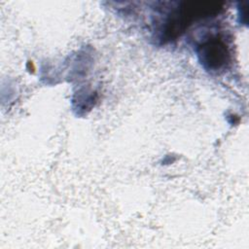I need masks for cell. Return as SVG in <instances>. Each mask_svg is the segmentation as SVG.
<instances>
[{
	"instance_id": "obj_1",
	"label": "cell",
	"mask_w": 249,
	"mask_h": 249,
	"mask_svg": "<svg viewBox=\"0 0 249 249\" xmlns=\"http://www.w3.org/2000/svg\"><path fill=\"white\" fill-rule=\"evenodd\" d=\"M199 54L202 56V62L208 64L210 68H219L226 62L227 52L221 43L211 42L204 45Z\"/></svg>"
}]
</instances>
